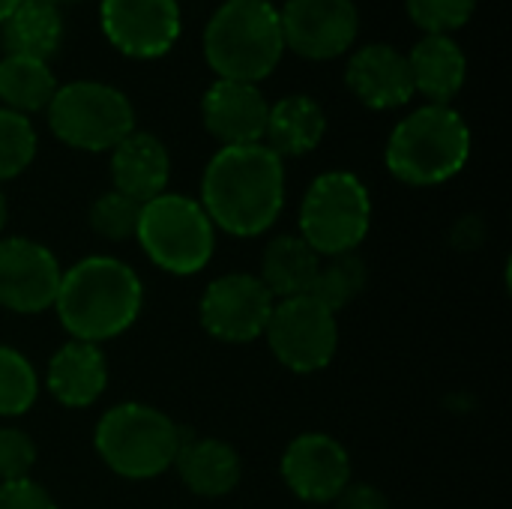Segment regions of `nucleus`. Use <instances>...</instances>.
<instances>
[{
    "instance_id": "nucleus-1",
    "label": "nucleus",
    "mask_w": 512,
    "mask_h": 509,
    "mask_svg": "<svg viewBox=\"0 0 512 509\" xmlns=\"http://www.w3.org/2000/svg\"><path fill=\"white\" fill-rule=\"evenodd\" d=\"M201 207L231 237H261L285 207V162L267 144L219 147L201 177Z\"/></svg>"
},
{
    "instance_id": "nucleus-2",
    "label": "nucleus",
    "mask_w": 512,
    "mask_h": 509,
    "mask_svg": "<svg viewBox=\"0 0 512 509\" xmlns=\"http://www.w3.org/2000/svg\"><path fill=\"white\" fill-rule=\"evenodd\" d=\"M144 306L138 273L111 255H90L63 270L54 297L57 318L75 342L102 345L126 333Z\"/></svg>"
},
{
    "instance_id": "nucleus-3",
    "label": "nucleus",
    "mask_w": 512,
    "mask_h": 509,
    "mask_svg": "<svg viewBox=\"0 0 512 509\" xmlns=\"http://www.w3.org/2000/svg\"><path fill=\"white\" fill-rule=\"evenodd\" d=\"M471 129L450 105H423L402 117L387 138V171L408 186H441L465 171Z\"/></svg>"
},
{
    "instance_id": "nucleus-4",
    "label": "nucleus",
    "mask_w": 512,
    "mask_h": 509,
    "mask_svg": "<svg viewBox=\"0 0 512 509\" xmlns=\"http://www.w3.org/2000/svg\"><path fill=\"white\" fill-rule=\"evenodd\" d=\"M285 54L279 9L267 0H225L204 27V60L225 81L258 84Z\"/></svg>"
},
{
    "instance_id": "nucleus-5",
    "label": "nucleus",
    "mask_w": 512,
    "mask_h": 509,
    "mask_svg": "<svg viewBox=\"0 0 512 509\" xmlns=\"http://www.w3.org/2000/svg\"><path fill=\"white\" fill-rule=\"evenodd\" d=\"M183 438L165 411L144 402H123L99 417L93 447L117 477L153 480L174 468Z\"/></svg>"
},
{
    "instance_id": "nucleus-6",
    "label": "nucleus",
    "mask_w": 512,
    "mask_h": 509,
    "mask_svg": "<svg viewBox=\"0 0 512 509\" xmlns=\"http://www.w3.org/2000/svg\"><path fill=\"white\" fill-rule=\"evenodd\" d=\"M135 240L159 270L171 276H195L213 258L216 228L198 198L162 192L141 204Z\"/></svg>"
},
{
    "instance_id": "nucleus-7",
    "label": "nucleus",
    "mask_w": 512,
    "mask_h": 509,
    "mask_svg": "<svg viewBox=\"0 0 512 509\" xmlns=\"http://www.w3.org/2000/svg\"><path fill=\"white\" fill-rule=\"evenodd\" d=\"M48 129L72 150L105 153L135 132V108L129 96L102 81H69L54 90L48 108Z\"/></svg>"
},
{
    "instance_id": "nucleus-8",
    "label": "nucleus",
    "mask_w": 512,
    "mask_h": 509,
    "mask_svg": "<svg viewBox=\"0 0 512 509\" xmlns=\"http://www.w3.org/2000/svg\"><path fill=\"white\" fill-rule=\"evenodd\" d=\"M372 228V198L351 171L315 177L300 204V237L318 258L357 252Z\"/></svg>"
},
{
    "instance_id": "nucleus-9",
    "label": "nucleus",
    "mask_w": 512,
    "mask_h": 509,
    "mask_svg": "<svg viewBox=\"0 0 512 509\" xmlns=\"http://www.w3.org/2000/svg\"><path fill=\"white\" fill-rule=\"evenodd\" d=\"M264 339L288 372L312 375L333 363L339 348V324L327 306L309 294H300L273 303Z\"/></svg>"
},
{
    "instance_id": "nucleus-10",
    "label": "nucleus",
    "mask_w": 512,
    "mask_h": 509,
    "mask_svg": "<svg viewBox=\"0 0 512 509\" xmlns=\"http://www.w3.org/2000/svg\"><path fill=\"white\" fill-rule=\"evenodd\" d=\"M273 297L252 273H225L213 279L201 297V327L228 345H246L264 336Z\"/></svg>"
},
{
    "instance_id": "nucleus-11",
    "label": "nucleus",
    "mask_w": 512,
    "mask_h": 509,
    "mask_svg": "<svg viewBox=\"0 0 512 509\" xmlns=\"http://www.w3.org/2000/svg\"><path fill=\"white\" fill-rule=\"evenodd\" d=\"M99 24L105 39L135 60L168 54L183 33L177 0H102Z\"/></svg>"
},
{
    "instance_id": "nucleus-12",
    "label": "nucleus",
    "mask_w": 512,
    "mask_h": 509,
    "mask_svg": "<svg viewBox=\"0 0 512 509\" xmlns=\"http://www.w3.org/2000/svg\"><path fill=\"white\" fill-rule=\"evenodd\" d=\"M285 51L306 60L342 57L360 33L354 0H285L279 9Z\"/></svg>"
},
{
    "instance_id": "nucleus-13",
    "label": "nucleus",
    "mask_w": 512,
    "mask_h": 509,
    "mask_svg": "<svg viewBox=\"0 0 512 509\" xmlns=\"http://www.w3.org/2000/svg\"><path fill=\"white\" fill-rule=\"evenodd\" d=\"M63 267L57 255L27 237H0V306L39 315L54 306Z\"/></svg>"
},
{
    "instance_id": "nucleus-14",
    "label": "nucleus",
    "mask_w": 512,
    "mask_h": 509,
    "mask_svg": "<svg viewBox=\"0 0 512 509\" xmlns=\"http://www.w3.org/2000/svg\"><path fill=\"white\" fill-rule=\"evenodd\" d=\"M279 471L300 501L333 504L351 483V456L333 435L306 432L285 447Z\"/></svg>"
},
{
    "instance_id": "nucleus-15",
    "label": "nucleus",
    "mask_w": 512,
    "mask_h": 509,
    "mask_svg": "<svg viewBox=\"0 0 512 509\" xmlns=\"http://www.w3.org/2000/svg\"><path fill=\"white\" fill-rule=\"evenodd\" d=\"M267 114H270L267 96L258 90V84H246V81L216 78L201 99L204 129L222 147L261 144L267 129Z\"/></svg>"
},
{
    "instance_id": "nucleus-16",
    "label": "nucleus",
    "mask_w": 512,
    "mask_h": 509,
    "mask_svg": "<svg viewBox=\"0 0 512 509\" xmlns=\"http://www.w3.org/2000/svg\"><path fill=\"white\" fill-rule=\"evenodd\" d=\"M345 84L372 111L402 108L414 99L408 54L387 42L363 45L345 66Z\"/></svg>"
},
{
    "instance_id": "nucleus-17",
    "label": "nucleus",
    "mask_w": 512,
    "mask_h": 509,
    "mask_svg": "<svg viewBox=\"0 0 512 509\" xmlns=\"http://www.w3.org/2000/svg\"><path fill=\"white\" fill-rule=\"evenodd\" d=\"M111 180L114 189L138 204L153 201L168 192L171 180V156L168 147L153 132H129L111 150Z\"/></svg>"
},
{
    "instance_id": "nucleus-18",
    "label": "nucleus",
    "mask_w": 512,
    "mask_h": 509,
    "mask_svg": "<svg viewBox=\"0 0 512 509\" xmlns=\"http://www.w3.org/2000/svg\"><path fill=\"white\" fill-rule=\"evenodd\" d=\"M45 387L63 408H90L108 387V363L99 345L69 339L45 369Z\"/></svg>"
},
{
    "instance_id": "nucleus-19",
    "label": "nucleus",
    "mask_w": 512,
    "mask_h": 509,
    "mask_svg": "<svg viewBox=\"0 0 512 509\" xmlns=\"http://www.w3.org/2000/svg\"><path fill=\"white\" fill-rule=\"evenodd\" d=\"M414 93H423L429 105H450L468 78V57L453 36L426 33L408 51Z\"/></svg>"
},
{
    "instance_id": "nucleus-20",
    "label": "nucleus",
    "mask_w": 512,
    "mask_h": 509,
    "mask_svg": "<svg viewBox=\"0 0 512 509\" xmlns=\"http://www.w3.org/2000/svg\"><path fill=\"white\" fill-rule=\"evenodd\" d=\"M174 468L183 486L198 498H225L243 477L237 450L219 438H183Z\"/></svg>"
},
{
    "instance_id": "nucleus-21",
    "label": "nucleus",
    "mask_w": 512,
    "mask_h": 509,
    "mask_svg": "<svg viewBox=\"0 0 512 509\" xmlns=\"http://www.w3.org/2000/svg\"><path fill=\"white\" fill-rule=\"evenodd\" d=\"M324 132H327V114L321 102H315L312 96L294 93L270 105L261 144H267L279 159L306 156L324 141Z\"/></svg>"
},
{
    "instance_id": "nucleus-22",
    "label": "nucleus",
    "mask_w": 512,
    "mask_h": 509,
    "mask_svg": "<svg viewBox=\"0 0 512 509\" xmlns=\"http://www.w3.org/2000/svg\"><path fill=\"white\" fill-rule=\"evenodd\" d=\"M63 39V15L57 3L48 0H21L12 15L0 24L3 54L45 60L60 48Z\"/></svg>"
},
{
    "instance_id": "nucleus-23",
    "label": "nucleus",
    "mask_w": 512,
    "mask_h": 509,
    "mask_svg": "<svg viewBox=\"0 0 512 509\" xmlns=\"http://www.w3.org/2000/svg\"><path fill=\"white\" fill-rule=\"evenodd\" d=\"M321 258L309 249L300 234H279L264 246L261 255V285L273 300H288L309 294Z\"/></svg>"
},
{
    "instance_id": "nucleus-24",
    "label": "nucleus",
    "mask_w": 512,
    "mask_h": 509,
    "mask_svg": "<svg viewBox=\"0 0 512 509\" xmlns=\"http://www.w3.org/2000/svg\"><path fill=\"white\" fill-rule=\"evenodd\" d=\"M57 90V78L45 60L33 57H0V102L9 111L18 114H33L45 111L51 96Z\"/></svg>"
},
{
    "instance_id": "nucleus-25",
    "label": "nucleus",
    "mask_w": 512,
    "mask_h": 509,
    "mask_svg": "<svg viewBox=\"0 0 512 509\" xmlns=\"http://www.w3.org/2000/svg\"><path fill=\"white\" fill-rule=\"evenodd\" d=\"M366 282H369V270H366V261L357 252L330 255V258H324L318 264L309 297H315L321 306H327L336 315L363 294Z\"/></svg>"
},
{
    "instance_id": "nucleus-26",
    "label": "nucleus",
    "mask_w": 512,
    "mask_h": 509,
    "mask_svg": "<svg viewBox=\"0 0 512 509\" xmlns=\"http://www.w3.org/2000/svg\"><path fill=\"white\" fill-rule=\"evenodd\" d=\"M36 396H39V375L33 363L21 351L0 345V417L27 414Z\"/></svg>"
},
{
    "instance_id": "nucleus-27",
    "label": "nucleus",
    "mask_w": 512,
    "mask_h": 509,
    "mask_svg": "<svg viewBox=\"0 0 512 509\" xmlns=\"http://www.w3.org/2000/svg\"><path fill=\"white\" fill-rule=\"evenodd\" d=\"M36 129L30 117L0 108V183L27 171L36 156Z\"/></svg>"
},
{
    "instance_id": "nucleus-28",
    "label": "nucleus",
    "mask_w": 512,
    "mask_h": 509,
    "mask_svg": "<svg viewBox=\"0 0 512 509\" xmlns=\"http://www.w3.org/2000/svg\"><path fill=\"white\" fill-rule=\"evenodd\" d=\"M138 216H141V204L120 195L117 189L102 192L93 207H90V228L102 237V240H129L135 237L138 228Z\"/></svg>"
},
{
    "instance_id": "nucleus-29",
    "label": "nucleus",
    "mask_w": 512,
    "mask_h": 509,
    "mask_svg": "<svg viewBox=\"0 0 512 509\" xmlns=\"http://www.w3.org/2000/svg\"><path fill=\"white\" fill-rule=\"evenodd\" d=\"M405 9L423 33L450 36L471 21L477 0H405Z\"/></svg>"
},
{
    "instance_id": "nucleus-30",
    "label": "nucleus",
    "mask_w": 512,
    "mask_h": 509,
    "mask_svg": "<svg viewBox=\"0 0 512 509\" xmlns=\"http://www.w3.org/2000/svg\"><path fill=\"white\" fill-rule=\"evenodd\" d=\"M36 465V444L21 429H0V483L30 477Z\"/></svg>"
},
{
    "instance_id": "nucleus-31",
    "label": "nucleus",
    "mask_w": 512,
    "mask_h": 509,
    "mask_svg": "<svg viewBox=\"0 0 512 509\" xmlns=\"http://www.w3.org/2000/svg\"><path fill=\"white\" fill-rule=\"evenodd\" d=\"M0 509H57L48 489L33 483L30 477L0 483Z\"/></svg>"
},
{
    "instance_id": "nucleus-32",
    "label": "nucleus",
    "mask_w": 512,
    "mask_h": 509,
    "mask_svg": "<svg viewBox=\"0 0 512 509\" xmlns=\"http://www.w3.org/2000/svg\"><path fill=\"white\" fill-rule=\"evenodd\" d=\"M333 509H390V501L372 483H348L345 492L333 501Z\"/></svg>"
},
{
    "instance_id": "nucleus-33",
    "label": "nucleus",
    "mask_w": 512,
    "mask_h": 509,
    "mask_svg": "<svg viewBox=\"0 0 512 509\" xmlns=\"http://www.w3.org/2000/svg\"><path fill=\"white\" fill-rule=\"evenodd\" d=\"M18 3H21V0H0V24L12 15V9H15Z\"/></svg>"
},
{
    "instance_id": "nucleus-34",
    "label": "nucleus",
    "mask_w": 512,
    "mask_h": 509,
    "mask_svg": "<svg viewBox=\"0 0 512 509\" xmlns=\"http://www.w3.org/2000/svg\"><path fill=\"white\" fill-rule=\"evenodd\" d=\"M6 219H9V204H6V195L0 189V231L6 228Z\"/></svg>"
},
{
    "instance_id": "nucleus-35",
    "label": "nucleus",
    "mask_w": 512,
    "mask_h": 509,
    "mask_svg": "<svg viewBox=\"0 0 512 509\" xmlns=\"http://www.w3.org/2000/svg\"><path fill=\"white\" fill-rule=\"evenodd\" d=\"M48 3H60V0H48Z\"/></svg>"
},
{
    "instance_id": "nucleus-36",
    "label": "nucleus",
    "mask_w": 512,
    "mask_h": 509,
    "mask_svg": "<svg viewBox=\"0 0 512 509\" xmlns=\"http://www.w3.org/2000/svg\"><path fill=\"white\" fill-rule=\"evenodd\" d=\"M267 3H273V0H267Z\"/></svg>"
}]
</instances>
